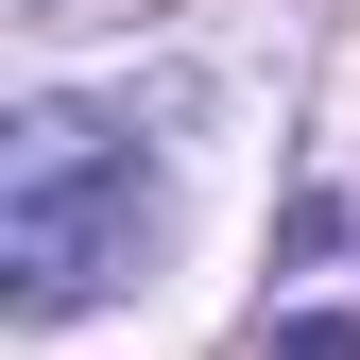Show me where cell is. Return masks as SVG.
I'll list each match as a JSON object with an SVG mask.
<instances>
[{"label": "cell", "mask_w": 360, "mask_h": 360, "mask_svg": "<svg viewBox=\"0 0 360 360\" xmlns=\"http://www.w3.org/2000/svg\"><path fill=\"white\" fill-rule=\"evenodd\" d=\"M138 240H155V155L120 138V120L34 103L18 138H0V275H18L34 326H69L86 292H120Z\"/></svg>", "instance_id": "cell-1"}, {"label": "cell", "mask_w": 360, "mask_h": 360, "mask_svg": "<svg viewBox=\"0 0 360 360\" xmlns=\"http://www.w3.org/2000/svg\"><path fill=\"white\" fill-rule=\"evenodd\" d=\"M275 360H360V326H343V309H309V326H292Z\"/></svg>", "instance_id": "cell-2"}]
</instances>
